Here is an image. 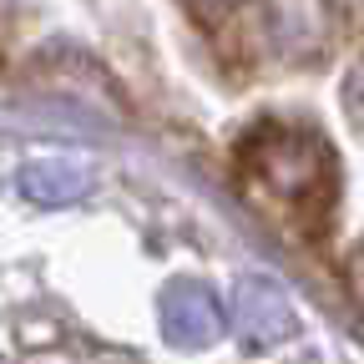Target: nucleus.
<instances>
[{"label": "nucleus", "instance_id": "f257e3e1", "mask_svg": "<svg viewBox=\"0 0 364 364\" xmlns=\"http://www.w3.org/2000/svg\"><path fill=\"white\" fill-rule=\"evenodd\" d=\"M354 289H359V299H364V253L354 258Z\"/></svg>", "mask_w": 364, "mask_h": 364}]
</instances>
